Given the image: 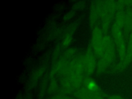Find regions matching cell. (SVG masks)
Returning a JSON list of instances; mask_svg holds the SVG:
<instances>
[{
    "label": "cell",
    "instance_id": "cell-10",
    "mask_svg": "<svg viewBox=\"0 0 132 99\" xmlns=\"http://www.w3.org/2000/svg\"><path fill=\"white\" fill-rule=\"evenodd\" d=\"M57 89H58V84L57 83V81L55 80V79H53L51 81V83L48 87V92L50 93H52L55 92Z\"/></svg>",
    "mask_w": 132,
    "mask_h": 99
},
{
    "label": "cell",
    "instance_id": "cell-11",
    "mask_svg": "<svg viewBox=\"0 0 132 99\" xmlns=\"http://www.w3.org/2000/svg\"><path fill=\"white\" fill-rule=\"evenodd\" d=\"M49 99H72V98L69 97L67 95L60 94L54 95L51 97H50Z\"/></svg>",
    "mask_w": 132,
    "mask_h": 99
},
{
    "label": "cell",
    "instance_id": "cell-6",
    "mask_svg": "<svg viewBox=\"0 0 132 99\" xmlns=\"http://www.w3.org/2000/svg\"><path fill=\"white\" fill-rule=\"evenodd\" d=\"M125 19L126 13L122 11H119L116 15L114 24L120 28H122L125 25Z\"/></svg>",
    "mask_w": 132,
    "mask_h": 99
},
{
    "label": "cell",
    "instance_id": "cell-12",
    "mask_svg": "<svg viewBox=\"0 0 132 99\" xmlns=\"http://www.w3.org/2000/svg\"><path fill=\"white\" fill-rule=\"evenodd\" d=\"M107 99H124V98H123L122 96H121L119 95L114 94V95L109 96Z\"/></svg>",
    "mask_w": 132,
    "mask_h": 99
},
{
    "label": "cell",
    "instance_id": "cell-3",
    "mask_svg": "<svg viewBox=\"0 0 132 99\" xmlns=\"http://www.w3.org/2000/svg\"><path fill=\"white\" fill-rule=\"evenodd\" d=\"M95 57L92 51L90 50L82 55L84 72L88 75H91L96 70L97 62Z\"/></svg>",
    "mask_w": 132,
    "mask_h": 99
},
{
    "label": "cell",
    "instance_id": "cell-5",
    "mask_svg": "<svg viewBox=\"0 0 132 99\" xmlns=\"http://www.w3.org/2000/svg\"><path fill=\"white\" fill-rule=\"evenodd\" d=\"M84 87L91 92H101L96 82L90 77H86L83 80Z\"/></svg>",
    "mask_w": 132,
    "mask_h": 99
},
{
    "label": "cell",
    "instance_id": "cell-4",
    "mask_svg": "<svg viewBox=\"0 0 132 99\" xmlns=\"http://www.w3.org/2000/svg\"><path fill=\"white\" fill-rule=\"evenodd\" d=\"M121 28L119 27L114 23L112 27L113 40L118 48V51L122 50V49L124 50V48H126Z\"/></svg>",
    "mask_w": 132,
    "mask_h": 99
},
{
    "label": "cell",
    "instance_id": "cell-2",
    "mask_svg": "<svg viewBox=\"0 0 132 99\" xmlns=\"http://www.w3.org/2000/svg\"><path fill=\"white\" fill-rule=\"evenodd\" d=\"M104 32L101 27L95 26L93 27L91 35V44L93 53L96 57H100L103 51Z\"/></svg>",
    "mask_w": 132,
    "mask_h": 99
},
{
    "label": "cell",
    "instance_id": "cell-7",
    "mask_svg": "<svg viewBox=\"0 0 132 99\" xmlns=\"http://www.w3.org/2000/svg\"><path fill=\"white\" fill-rule=\"evenodd\" d=\"M132 59V32L130 35L129 43L128 45V48L127 50V52L126 53V56L125 58V61L124 62V64H126L129 62Z\"/></svg>",
    "mask_w": 132,
    "mask_h": 99
},
{
    "label": "cell",
    "instance_id": "cell-1",
    "mask_svg": "<svg viewBox=\"0 0 132 99\" xmlns=\"http://www.w3.org/2000/svg\"><path fill=\"white\" fill-rule=\"evenodd\" d=\"M115 50L113 39L108 35H104L103 51L97 62L96 71L98 74L104 72L109 67L114 57Z\"/></svg>",
    "mask_w": 132,
    "mask_h": 99
},
{
    "label": "cell",
    "instance_id": "cell-8",
    "mask_svg": "<svg viewBox=\"0 0 132 99\" xmlns=\"http://www.w3.org/2000/svg\"><path fill=\"white\" fill-rule=\"evenodd\" d=\"M125 26L126 29L130 31L132 29V11H129L126 13Z\"/></svg>",
    "mask_w": 132,
    "mask_h": 99
},
{
    "label": "cell",
    "instance_id": "cell-9",
    "mask_svg": "<svg viewBox=\"0 0 132 99\" xmlns=\"http://www.w3.org/2000/svg\"><path fill=\"white\" fill-rule=\"evenodd\" d=\"M72 40V35L70 32H67L63 37L62 40V45L64 47H68L71 43Z\"/></svg>",
    "mask_w": 132,
    "mask_h": 99
}]
</instances>
